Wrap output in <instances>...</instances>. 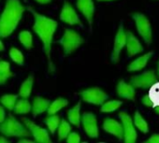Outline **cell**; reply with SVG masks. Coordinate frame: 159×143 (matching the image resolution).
<instances>
[{"label":"cell","mask_w":159,"mask_h":143,"mask_svg":"<svg viewBox=\"0 0 159 143\" xmlns=\"http://www.w3.org/2000/svg\"><path fill=\"white\" fill-rule=\"evenodd\" d=\"M27 10L32 13L34 17L33 30L39 37L42 44L44 52L47 56L48 66L50 72L54 71V65L52 62V43L54 33L58 26V23L55 20H52L43 14L37 12L33 8L28 7Z\"/></svg>","instance_id":"6da1fadb"},{"label":"cell","mask_w":159,"mask_h":143,"mask_svg":"<svg viewBox=\"0 0 159 143\" xmlns=\"http://www.w3.org/2000/svg\"><path fill=\"white\" fill-rule=\"evenodd\" d=\"M25 8L20 0H7L0 17V38L10 37L17 28Z\"/></svg>","instance_id":"7a4b0ae2"},{"label":"cell","mask_w":159,"mask_h":143,"mask_svg":"<svg viewBox=\"0 0 159 143\" xmlns=\"http://www.w3.org/2000/svg\"><path fill=\"white\" fill-rule=\"evenodd\" d=\"M0 133L5 136L11 137H25L30 136V132L26 126L16 120L12 114L0 123Z\"/></svg>","instance_id":"3957f363"},{"label":"cell","mask_w":159,"mask_h":143,"mask_svg":"<svg viewBox=\"0 0 159 143\" xmlns=\"http://www.w3.org/2000/svg\"><path fill=\"white\" fill-rule=\"evenodd\" d=\"M57 42L61 44L65 55L68 56L81 47V45L84 42V39L75 30L66 28L63 37Z\"/></svg>","instance_id":"277c9868"},{"label":"cell","mask_w":159,"mask_h":143,"mask_svg":"<svg viewBox=\"0 0 159 143\" xmlns=\"http://www.w3.org/2000/svg\"><path fill=\"white\" fill-rule=\"evenodd\" d=\"M132 18L135 21L137 30L140 37L143 38L144 42L147 45H150L152 42V26L147 19V17L139 12L132 14Z\"/></svg>","instance_id":"5b68a950"},{"label":"cell","mask_w":159,"mask_h":143,"mask_svg":"<svg viewBox=\"0 0 159 143\" xmlns=\"http://www.w3.org/2000/svg\"><path fill=\"white\" fill-rule=\"evenodd\" d=\"M82 100L86 103L93 104V105H102L108 98L109 96L99 87H91L85 90H83L79 93Z\"/></svg>","instance_id":"8992f818"},{"label":"cell","mask_w":159,"mask_h":143,"mask_svg":"<svg viewBox=\"0 0 159 143\" xmlns=\"http://www.w3.org/2000/svg\"><path fill=\"white\" fill-rule=\"evenodd\" d=\"M119 118L122 121L124 130L123 140L125 143H135L138 138V134L136 131V127L133 123L132 118L126 111H121L119 113Z\"/></svg>","instance_id":"52a82bcc"},{"label":"cell","mask_w":159,"mask_h":143,"mask_svg":"<svg viewBox=\"0 0 159 143\" xmlns=\"http://www.w3.org/2000/svg\"><path fill=\"white\" fill-rule=\"evenodd\" d=\"M81 123H83L85 134L91 138H97L99 136V130L97 116L93 112L85 111L82 115Z\"/></svg>","instance_id":"ba28073f"},{"label":"cell","mask_w":159,"mask_h":143,"mask_svg":"<svg viewBox=\"0 0 159 143\" xmlns=\"http://www.w3.org/2000/svg\"><path fill=\"white\" fill-rule=\"evenodd\" d=\"M157 76L152 70H148L145 72L133 76L130 80V84L135 88H142L147 89L150 88L153 83L157 82Z\"/></svg>","instance_id":"9c48e42d"},{"label":"cell","mask_w":159,"mask_h":143,"mask_svg":"<svg viewBox=\"0 0 159 143\" xmlns=\"http://www.w3.org/2000/svg\"><path fill=\"white\" fill-rule=\"evenodd\" d=\"M22 121L25 123V124L27 127V129L29 130L30 134H32L33 137L35 138V142H39V143L52 142L49 133L45 128L39 126L38 124H36L34 122H32L31 120H29L27 118H23Z\"/></svg>","instance_id":"30bf717a"},{"label":"cell","mask_w":159,"mask_h":143,"mask_svg":"<svg viewBox=\"0 0 159 143\" xmlns=\"http://www.w3.org/2000/svg\"><path fill=\"white\" fill-rule=\"evenodd\" d=\"M126 43V32L125 31L123 23L120 24L119 28L117 30L115 39H114V45H113V50L111 53V62L116 64L119 62L120 58V53L123 51V49L125 47Z\"/></svg>","instance_id":"8fae6325"},{"label":"cell","mask_w":159,"mask_h":143,"mask_svg":"<svg viewBox=\"0 0 159 143\" xmlns=\"http://www.w3.org/2000/svg\"><path fill=\"white\" fill-rule=\"evenodd\" d=\"M60 20L68 25H81V20H80L79 15L77 14L75 9L71 4L65 1L61 13H60Z\"/></svg>","instance_id":"7c38bea8"},{"label":"cell","mask_w":159,"mask_h":143,"mask_svg":"<svg viewBox=\"0 0 159 143\" xmlns=\"http://www.w3.org/2000/svg\"><path fill=\"white\" fill-rule=\"evenodd\" d=\"M77 9L82 12L92 30L93 19L95 14V4L93 0H77Z\"/></svg>","instance_id":"4fadbf2b"},{"label":"cell","mask_w":159,"mask_h":143,"mask_svg":"<svg viewBox=\"0 0 159 143\" xmlns=\"http://www.w3.org/2000/svg\"><path fill=\"white\" fill-rule=\"evenodd\" d=\"M103 129L105 132L116 136L119 140H123V137H124L123 125L116 120L111 119V118L105 119L103 122Z\"/></svg>","instance_id":"5bb4252c"},{"label":"cell","mask_w":159,"mask_h":143,"mask_svg":"<svg viewBox=\"0 0 159 143\" xmlns=\"http://www.w3.org/2000/svg\"><path fill=\"white\" fill-rule=\"evenodd\" d=\"M126 51L129 57L135 56L138 53L143 51V47L139 39L135 37L133 33L130 31H126V43H125Z\"/></svg>","instance_id":"9a60e30c"},{"label":"cell","mask_w":159,"mask_h":143,"mask_svg":"<svg viewBox=\"0 0 159 143\" xmlns=\"http://www.w3.org/2000/svg\"><path fill=\"white\" fill-rule=\"evenodd\" d=\"M116 92L117 95L127 100H135V96H136V91H135V87L131 84L126 83L124 80H121L116 87Z\"/></svg>","instance_id":"2e32d148"},{"label":"cell","mask_w":159,"mask_h":143,"mask_svg":"<svg viewBox=\"0 0 159 143\" xmlns=\"http://www.w3.org/2000/svg\"><path fill=\"white\" fill-rule=\"evenodd\" d=\"M51 101L48 98L42 97V96H36L33 99V103L31 106V110L33 113V117L36 118L38 115H40L44 113L50 105Z\"/></svg>","instance_id":"e0dca14e"},{"label":"cell","mask_w":159,"mask_h":143,"mask_svg":"<svg viewBox=\"0 0 159 143\" xmlns=\"http://www.w3.org/2000/svg\"><path fill=\"white\" fill-rule=\"evenodd\" d=\"M81 108H82V102L80 100L72 109H68L67 111L68 122L78 128H81V119H82Z\"/></svg>","instance_id":"ac0fdd59"},{"label":"cell","mask_w":159,"mask_h":143,"mask_svg":"<svg viewBox=\"0 0 159 143\" xmlns=\"http://www.w3.org/2000/svg\"><path fill=\"white\" fill-rule=\"evenodd\" d=\"M152 54H153V51H151L147 52L146 54L138 57L132 63H130V65L127 66V71L132 72V71H139V70L143 69L146 66L147 63L149 62L150 58L152 56Z\"/></svg>","instance_id":"d6986e66"},{"label":"cell","mask_w":159,"mask_h":143,"mask_svg":"<svg viewBox=\"0 0 159 143\" xmlns=\"http://www.w3.org/2000/svg\"><path fill=\"white\" fill-rule=\"evenodd\" d=\"M13 76L11 65L5 60H0V85H4L9 79Z\"/></svg>","instance_id":"ffe728a7"},{"label":"cell","mask_w":159,"mask_h":143,"mask_svg":"<svg viewBox=\"0 0 159 143\" xmlns=\"http://www.w3.org/2000/svg\"><path fill=\"white\" fill-rule=\"evenodd\" d=\"M33 84H34V76L30 75L28 78L22 83L20 90H19V96L22 98H28L32 93L33 89Z\"/></svg>","instance_id":"44dd1931"},{"label":"cell","mask_w":159,"mask_h":143,"mask_svg":"<svg viewBox=\"0 0 159 143\" xmlns=\"http://www.w3.org/2000/svg\"><path fill=\"white\" fill-rule=\"evenodd\" d=\"M67 105H68V101L66 98H64V97H58L53 102L50 103L49 108L47 109V112H48L49 115L55 114L59 110H61L62 109H64L65 107H66Z\"/></svg>","instance_id":"7402d4cb"},{"label":"cell","mask_w":159,"mask_h":143,"mask_svg":"<svg viewBox=\"0 0 159 143\" xmlns=\"http://www.w3.org/2000/svg\"><path fill=\"white\" fill-rule=\"evenodd\" d=\"M13 111L15 114H27L31 111V104L26 98L19 99L15 103Z\"/></svg>","instance_id":"603a6c76"},{"label":"cell","mask_w":159,"mask_h":143,"mask_svg":"<svg viewBox=\"0 0 159 143\" xmlns=\"http://www.w3.org/2000/svg\"><path fill=\"white\" fill-rule=\"evenodd\" d=\"M133 123H134L135 127H137L141 133L147 134L149 132V125H148L147 122L144 120V118L141 116V114L139 113V110H137L134 114Z\"/></svg>","instance_id":"cb8c5ba5"},{"label":"cell","mask_w":159,"mask_h":143,"mask_svg":"<svg viewBox=\"0 0 159 143\" xmlns=\"http://www.w3.org/2000/svg\"><path fill=\"white\" fill-rule=\"evenodd\" d=\"M18 99V96L17 95H4L0 98V102H1L2 106L5 107L7 109L9 110H13V108L15 106V103Z\"/></svg>","instance_id":"d4e9b609"},{"label":"cell","mask_w":159,"mask_h":143,"mask_svg":"<svg viewBox=\"0 0 159 143\" xmlns=\"http://www.w3.org/2000/svg\"><path fill=\"white\" fill-rule=\"evenodd\" d=\"M57 130H58V140L61 141L66 138V136L71 131V126L68 122H66L65 119H62L60 121V124Z\"/></svg>","instance_id":"484cf974"},{"label":"cell","mask_w":159,"mask_h":143,"mask_svg":"<svg viewBox=\"0 0 159 143\" xmlns=\"http://www.w3.org/2000/svg\"><path fill=\"white\" fill-rule=\"evenodd\" d=\"M19 40L21 42V44L26 49V50H30L33 47V37L32 34L27 31H22L19 34Z\"/></svg>","instance_id":"4316f807"},{"label":"cell","mask_w":159,"mask_h":143,"mask_svg":"<svg viewBox=\"0 0 159 143\" xmlns=\"http://www.w3.org/2000/svg\"><path fill=\"white\" fill-rule=\"evenodd\" d=\"M123 102L120 100H110V101H105L102 105H101V112H105V113H109V112H112L115 111L116 109H118L121 106H122Z\"/></svg>","instance_id":"83f0119b"},{"label":"cell","mask_w":159,"mask_h":143,"mask_svg":"<svg viewBox=\"0 0 159 143\" xmlns=\"http://www.w3.org/2000/svg\"><path fill=\"white\" fill-rule=\"evenodd\" d=\"M45 123L48 126V129L51 132V134L53 135L60 124V118H59V116H57L55 114L49 115L45 119Z\"/></svg>","instance_id":"f1b7e54d"},{"label":"cell","mask_w":159,"mask_h":143,"mask_svg":"<svg viewBox=\"0 0 159 143\" xmlns=\"http://www.w3.org/2000/svg\"><path fill=\"white\" fill-rule=\"evenodd\" d=\"M148 96L152 104V107H155L159 105V83L156 82L150 87V92L148 94Z\"/></svg>","instance_id":"f546056e"},{"label":"cell","mask_w":159,"mask_h":143,"mask_svg":"<svg viewBox=\"0 0 159 143\" xmlns=\"http://www.w3.org/2000/svg\"><path fill=\"white\" fill-rule=\"evenodd\" d=\"M10 56H11V60L15 64H17L19 65H24V63H25V57H24L23 52L19 49H17V48H11L10 50Z\"/></svg>","instance_id":"4dcf8cb0"},{"label":"cell","mask_w":159,"mask_h":143,"mask_svg":"<svg viewBox=\"0 0 159 143\" xmlns=\"http://www.w3.org/2000/svg\"><path fill=\"white\" fill-rule=\"evenodd\" d=\"M81 141V136L76 132L69 133L68 136H66V142L68 143H78Z\"/></svg>","instance_id":"1f68e13d"},{"label":"cell","mask_w":159,"mask_h":143,"mask_svg":"<svg viewBox=\"0 0 159 143\" xmlns=\"http://www.w3.org/2000/svg\"><path fill=\"white\" fill-rule=\"evenodd\" d=\"M147 143H159V134H153L147 140Z\"/></svg>","instance_id":"d6a6232c"},{"label":"cell","mask_w":159,"mask_h":143,"mask_svg":"<svg viewBox=\"0 0 159 143\" xmlns=\"http://www.w3.org/2000/svg\"><path fill=\"white\" fill-rule=\"evenodd\" d=\"M142 103H143V105L146 106V107H149V108H152V102H151V100H150L148 95H145V96H143V98H142Z\"/></svg>","instance_id":"836d02e7"},{"label":"cell","mask_w":159,"mask_h":143,"mask_svg":"<svg viewBox=\"0 0 159 143\" xmlns=\"http://www.w3.org/2000/svg\"><path fill=\"white\" fill-rule=\"evenodd\" d=\"M5 117H6V112H5L4 107L0 105V123L5 120Z\"/></svg>","instance_id":"e575fe53"},{"label":"cell","mask_w":159,"mask_h":143,"mask_svg":"<svg viewBox=\"0 0 159 143\" xmlns=\"http://www.w3.org/2000/svg\"><path fill=\"white\" fill-rule=\"evenodd\" d=\"M36 2H38L39 4L41 5H46V4H50L52 2V0H35Z\"/></svg>","instance_id":"d590c367"},{"label":"cell","mask_w":159,"mask_h":143,"mask_svg":"<svg viewBox=\"0 0 159 143\" xmlns=\"http://www.w3.org/2000/svg\"><path fill=\"white\" fill-rule=\"evenodd\" d=\"M19 142H21V143H25V142H27V143H33V142H35V140H31V139H25V138H23V139H20V140H19Z\"/></svg>","instance_id":"8d00e7d4"},{"label":"cell","mask_w":159,"mask_h":143,"mask_svg":"<svg viewBox=\"0 0 159 143\" xmlns=\"http://www.w3.org/2000/svg\"><path fill=\"white\" fill-rule=\"evenodd\" d=\"M7 142H9V139H7L5 136H0V143H7Z\"/></svg>","instance_id":"74e56055"},{"label":"cell","mask_w":159,"mask_h":143,"mask_svg":"<svg viewBox=\"0 0 159 143\" xmlns=\"http://www.w3.org/2000/svg\"><path fill=\"white\" fill-rule=\"evenodd\" d=\"M5 51V46L1 41V39H0V51Z\"/></svg>","instance_id":"f35d334b"},{"label":"cell","mask_w":159,"mask_h":143,"mask_svg":"<svg viewBox=\"0 0 159 143\" xmlns=\"http://www.w3.org/2000/svg\"><path fill=\"white\" fill-rule=\"evenodd\" d=\"M152 109H154V111H155V112H156V113L159 115V105H157V106L153 107Z\"/></svg>","instance_id":"ab89813d"},{"label":"cell","mask_w":159,"mask_h":143,"mask_svg":"<svg viewBox=\"0 0 159 143\" xmlns=\"http://www.w3.org/2000/svg\"><path fill=\"white\" fill-rule=\"evenodd\" d=\"M157 76L159 77V61L157 63Z\"/></svg>","instance_id":"60d3db41"},{"label":"cell","mask_w":159,"mask_h":143,"mask_svg":"<svg viewBox=\"0 0 159 143\" xmlns=\"http://www.w3.org/2000/svg\"><path fill=\"white\" fill-rule=\"evenodd\" d=\"M98 1H113V0H98Z\"/></svg>","instance_id":"b9f144b4"}]
</instances>
